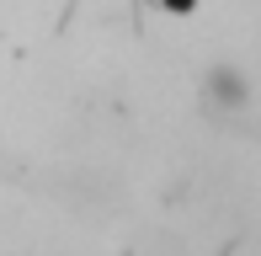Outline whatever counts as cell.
<instances>
[{
    "label": "cell",
    "mask_w": 261,
    "mask_h": 256,
    "mask_svg": "<svg viewBox=\"0 0 261 256\" xmlns=\"http://www.w3.org/2000/svg\"><path fill=\"white\" fill-rule=\"evenodd\" d=\"M197 101H203V112H208L213 123L234 128V123L251 118L256 86H251V75H245L234 59H213V64L203 69V80H197Z\"/></svg>",
    "instance_id": "1"
},
{
    "label": "cell",
    "mask_w": 261,
    "mask_h": 256,
    "mask_svg": "<svg viewBox=\"0 0 261 256\" xmlns=\"http://www.w3.org/2000/svg\"><path fill=\"white\" fill-rule=\"evenodd\" d=\"M160 6H165V11H181V16H187V11H197V0H160Z\"/></svg>",
    "instance_id": "2"
},
{
    "label": "cell",
    "mask_w": 261,
    "mask_h": 256,
    "mask_svg": "<svg viewBox=\"0 0 261 256\" xmlns=\"http://www.w3.org/2000/svg\"><path fill=\"white\" fill-rule=\"evenodd\" d=\"M256 134H261V128H256Z\"/></svg>",
    "instance_id": "3"
}]
</instances>
